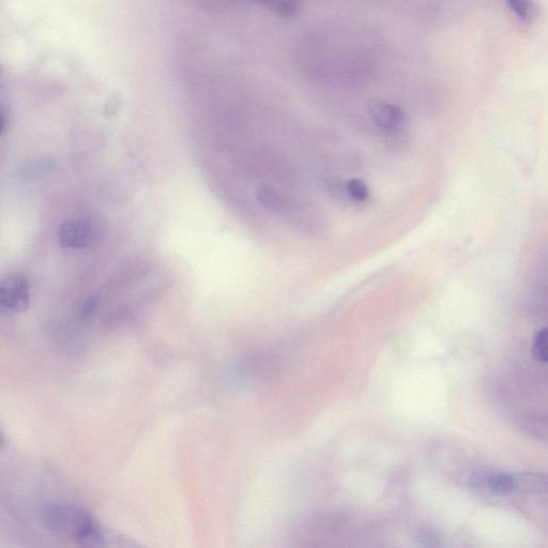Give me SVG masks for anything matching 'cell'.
<instances>
[{
  "label": "cell",
  "mask_w": 548,
  "mask_h": 548,
  "mask_svg": "<svg viewBox=\"0 0 548 548\" xmlns=\"http://www.w3.org/2000/svg\"><path fill=\"white\" fill-rule=\"evenodd\" d=\"M45 525L54 534L73 539L84 547H100L105 543L103 530L86 510L69 504H56L45 509Z\"/></svg>",
  "instance_id": "obj_1"
},
{
  "label": "cell",
  "mask_w": 548,
  "mask_h": 548,
  "mask_svg": "<svg viewBox=\"0 0 548 548\" xmlns=\"http://www.w3.org/2000/svg\"><path fill=\"white\" fill-rule=\"evenodd\" d=\"M29 304L30 284L26 278L14 276L0 280V314L23 313Z\"/></svg>",
  "instance_id": "obj_2"
},
{
  "label": "cell",
  "mask_w": 548,
  "mask_h": 548,
  "mask_svg": "<svg viewBox=\"0 0 548 548\" xmlns=\"http://www.w3.org/2000/svg\"><path fill=\"white\" fill-rule=\"evenodd\" d=\"M60 245L69 249H83L94 237L93 226L84 220H72L59 227Z\"/></svg>",
  "instance_id": "obj_3"
},
{
  "label": "cell",
  "mask_w": 548,
  "mask_h": 548,
  "mask_svg": "<svg viewBox=\"0 0 548 548\" xmlns=\"http://www.w3.org/2000/svg\"><path fill=\"white\" fill-rule=\"evenodd\" d=\"M369 114L374 123L386 131H397L404 124V112L398 105L374 101L369 106Z\"/></svg>",
  "instance_id": "obj_4"
},
{
  "label": "cell",
  "mask_w": 548,
  "mask_h": 548,
  "mask_svg": "<svg viewBox=\"0 0 548 548\" xmlns=\"http://www.w3.org/2000/svg\"><path fill=\"white\" fill-rule=\"evenodd\" d=\"M515 492L543 494L547 491V480L542 474L524 473L513 475Z\"/></svg>",
  "instance_id": "obj_5"
},
{
  "label": "cell",
  "mask_w": 548,
  "mask_h": 548,
  "mask_svg": "<svg viewBox=\"0 0 548 548\" xmlns=\"http://www.w3.org/2000/svg\"><path fill=\"white\" fill-rule=\"evenodd\" d=\"M514 17L522 23L530 24L538 18L537 0H505Z\"/></svg>",
  "instance_id": "obj_6"
},
{
  "label": "cell",
  "mask_w": 548,
  "mask_h": 548,
  "mask_svg": "<svg viewBox=\"0 0 548 548\" xmlns=\"http://www.w3.org/2000/svg\"><path fill=\"white\" fill-rule=\"evenodd\" d=\"M252 4L263 6L283 17H293L299 10L298 0H243Z\"/></svg>",
  "instance_id": "obj_7"
},
{
  "label": "cell",
  "mask_w": 548,
  "mask_h": 548,
  "mask_svg": "<svg viewBox=\"0 0 548 548\" xmlns=\"http://www.w3.org/2000/svg\"><path fill=\"white\" fill-rule=\"evenodd\" d=\"M483 483L491 492L499 495H507L515 492L513 475L496 474L483 478Z\"/></svg>",
  "instance_id": "obj_8"
},
{
  "label": "cell",
  "mask_w": 548,
  "mask_h": 548,
  "mask_svg": "<svg viewBox=\"0 0 548 548\" xmlns=\"http://www.w3.org/2000/svg\"><path fill=\"white\" fill-rule=\"evenodd\" d=\"M257 201L269 210L279 211L284 207L283 196L271 187L263 186L257 190Z\"/></svg>",
  "instance_id": "obj_9"
},
{
  "label": "cell",
  "mask_w": 548,
  "mask_h": 548,
  "mask_svg": "<svg viewBox=\"0 0 548 548\" xmlns=\"http://www.w3.org/2000/svg\"><path fill=\"white\" fill-rule=\"evenodd\" d=\"M345 191L350 199L357 203L367 202L370 196V191L367 185L359 179L349 180L346 184Z\"/></svg>",
  "instance_id": "obj_10"
},
{
  "label": "cell",
  "mask_w": 548,
  "mask_h": 548,
  "mask_svg": "<svg viewBox=\"0 0 548 548\" xmlns=\"http://www.w3.org/2000/svg\"><path fill=\"white\" fill-rule=\"evenodd\" d=\"M546 329H542L538 332L535 346H534V355L536 359L540 362H547V344H546Z\"/></svg>",
  "instance_id": "obj_11"
},
{
  "label": "cell",
  "mask_w": 548,
  "mask_h": 548,
  "mask_svg": "<svg viewBox=\"0 0 548 548\" xmlns=\"http://www.w3.org/2000/svg\"><path fill=\"white\" fill-rule=\"evenodd\" d=\"M419 541L423 546H437L438 538L433 531L424 530L420 532Z\"/></svg>",
  "instance_id": "obj_12"
},
{
  "label": "cell",
  "mask_w": 548,
  "mask_h": 548,
  "mask_svg": "<svg viewBox=\"0 0 548 548\" xmlns=\"http://www.w3.org/2000/svg\"><path fill=\"white\" fill-rule=\"evenodd\" d=\"M99 304H100V299L98 297H91L87 299L83 306L84 316L88 317L93 315L97 311Z\"/></svg>",
  "instance_id": "obj_13"
},
{
  "label": "cell",
  "mask_w": 548,
  "mask_h": 548,
  "mask_svg": "<svg viewBox=\"0 0 548 548\" xmlns=\"http://www.w3.org/2000/svg\"><path fill=\"white\" fill-rule=\"evenodd\" d=\"M6 124H7L6 114L2 109H0V136H2V134L4 133L6 129Z\"/></svg>",
  "instance_id": "obj_14"
},
{
  "label": "cell",
  "mask_w": 548,
  "mask_h": 548,
  "mask_svg": "<svg viewBox=\"0 0 548 548\" xmlns=\"http://www.w3.org/2000/svg\"><path fill=\"white\" fill-rule=\"evenodd\" d=\"M6 443L5 436L0 432V447H3Z\"/></svg>",
  "instance_id": "obj_15"
},
{
  "label": "cell",
  "mask_w": 548,
  "mask_h": 548,
  "mask_svg": "<svg viewBox=\"0 0 548 548\" xmlns=\"http://www.w3.org/2000/svg\"><path fill=\"white\" fill-rule=\"evenodd\" d=\"M0 75H2V69H0Z\"/></svg>",
  "instance_id": "obj_16"
}]
</instances>
